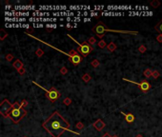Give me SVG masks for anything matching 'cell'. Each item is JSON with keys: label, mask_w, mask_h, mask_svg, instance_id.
Wrapping results in <instances>:
<instances>
[{"label": "cell", "mask_w": 162, "mask_h": 137, "mask_svg": "<svg viewBox=\"0 0 162 137\" xmlns=\"http://www.w3.org/2000/svg\"><path fill=\"white\" fill-rule=\"evenodd\" d=\"M66 27H67V28H72V24H71V23H67V24H66Z\"/></svg>", "instance_id": "cell-39"}, {"label": "cell", "mask_w": 162, "mask_h": 137, "mask_svg": "<svg viewBox=\"0 0 162 137\" xmlns=\"http://www.w3.org/2000/svg\"><path fill=\"white\" fill-rule=\"evenodd\" d=\"M157 40L158 41V42H160V43L162 42V34H159V35L157 37Z\"/></svg>", "instance_id": "cell-30"}, {"label": "cell", "mask_w": 162, "mask_h": 137, "mask_svg": "<svg viewBox=\"0 0 162 137\" xmlns=\"http://www.w3.org/2000/svg\"><path fill=\"white\" fill-rule=\"evenodd\" d=\"M32 17H44V16L49 17L51 15V13H50V11H39L37 10L36 11H32Z\"/></svg>", "instance_id": "cell-10"}, {"label": "cell", "mask_w": 162, "mask_h": 137, "mask_svg": "<svg viewBox=\"0 0 162 137\" xmlns=\"http://www.w3.org/2000/svg\"><path fill=\"white\" fill-rule=\"evenodd\" d=\"M12 66H13L17 70H20L21 68H23V63H22L20 60H15V61L13 62V64H12Z\"/></svg>", "instance_id": "cell-14"}, {"label": "cell", "mask_w": 162, "mask_h": 137, "mask_svg": "<svg viewBox=\"0 0 162 137\" xmlns=\"http://www.w3.org/2000/svg\"><path fill=\"white\" fill-rule=\"evenodd\" d=\"M11 57H12V56H11V55H9V56H7V60H10V59H11Z\"/></svg>", "instance_id": "cell-42"}, {"label": "cell", "mask_w": 162, "mask_h": 137, "mask_svg": "<svg viewBox=\"0 0 162 137\" xmlns=\"http://www.w3.org/2000/svg\"><path fill=\"white\" fill-rule=\"evenodd\" d=\"M92 21V18H90V17H85L84 18V22H91Z\"/></svg>", "instance_id": "cell-31"}, {"label": "cell", "mask_w": 162, "mask_h": 137, "mask_svg": "<svg viewBox=\"0 0 162 137\" xmlns=\"http://www.w3.org/2000/svg\"><path fill=\"white\" fill-rule=\"evenodd\" d=\"M97 15H99L98 11H90V16H91V17H93V16H97Z\"/></svg>", "instance_id": "cell-24"}, {"label": "cell", "mask_w": 162, "mask_h": 137, "mask_svg": "<svg viewBox=\"0 0 162 137\" xmlns=\"http://www.w3.org/2000/svg\"><path fill=\"white\" fill-rule=\"evenodd\" d=\"M129 15L130 16H140L142 15L143 16V11H129Z\"/></svg>", "instance_id": "cell-15"}, {"label": "cell", "mask_w": 162, "mask_h": 137, "mask_svg": "<svg viewBox=\"0 0 162 137\" xmlns=\"http://www.w3.org/2000/svg\"><path fill=\"white\" fill-rule=\"evenodd\" d=\"M11 8V6H10V5L6 6V10H10Z\"/></svg>", "instance_id": "cell-41"}, {"label": "cell", "mask_w": 162, "mask_h": 137, "mask_svg": "<svg viewBox=\"0 0 162 137\" xmlns=\"http://www.w3.org/2000/svg\"><path fill=\"white\" fill-rule=\"evenodd\" d=\"M59 20H60V21H64L65 19H64V18H63V17H60V18H59Z\"/></svg>", "instance_id": "cell-45"}, {"label": "cell", "mask_w": 162, "mask_h": 137, "mask_svg": "<svg viewBox=\"0 0 162 137\" xmlns=\"http://www.w3.org/2000/svg\"><path fill=\"white\" fill-rule=\"evenodd\" d=\"M135 137H143V136H142V135H140V134H137Z\"/></svg>", "instance_id": "cell-46"}, {"label": "cell", "mask_w": 162, "mask_h": 137, "mask_svg": "<svg viewBox=\"0 0 162 137\" xmlns=\"http://www.w3.org/2000/svg\"><path fill=\"white\" fill-rule=\"evenodd\" d=\"M14 11H36L37 10L35 9L34 5H24V6H14V9L12 10Z\"/></svg>", "instance_id": "cell-9"}, {"label": "cell", "mask_w": 162, "mask_h": 137, "mask_svg": "<svg viewBox=\"0 0 162 137\" xmlns=\"http://www.w3.org/2000/svg\"><path fill=\"white\" fill-rule=\"evenodd\" d=\"M60 71H61V73H66L67 72V69H66V68H62L60 69Z\"/></svg>", "instance_id": "cell-33"}, {"label": "cell", "mask_w": 162, "mask_h": 137, "mask_svg": "<svg viewBox=\"0 0 162 137\" xmlns=\"http://www.w3.org/2000/svg\"><path fill=\"white\" fill-rule=\"evenodd\" d=\"M106 46H107V45H106V43H105V41H104V40H101V41H99V42H98V47L100 48V49H104Z\"/></svg>", "instance_id": "cell-21"}, {"label": "cell", "mask_w": 162, "mask_h": 137, "mask_svg": "<svg viewBox=\"0 0 162 137\" xmlns=\"http://www.w3.org/2000/svg\"><path fill=\"white\" fill-rule=\"evenodd\" d=\"M84 9V6H82V5H71V6H69V11H82Z\"/></svg>", "instance_id": "cell-13"}, {"label": "cell", "mask_w": 162, "mask_h": 137, "mask_svg": "<svg viewBox=\"0 0 162 137\" xmlns=\"http://www.w3.org/2000/svg\"><path fill=\"white\" fill-rule=\"evenodd\" d=\"M59 27H60V28H62V27H64V25H63V24H60Z\"/></svg>", "instance_id": "cell-47"}, {"label": "cell", "mask_w": 162, "mask_h": 137, "mask_svg": "<svg viewBox=\"0 0 162 137\" xmlns=\"http://www.w3.org/2000/svg\"><path fill=\"white\" fill-rule=\"evenodd\" d=\"M102 137H112V136H110V134H109V133H105V134H103Z\"/></svg>", "instance_id": "cell-40"}, {"label": "cell", "mask_w": 162, "mask_h": 137, "mask_svg": "<svg viewBox=\"0 0 162 137\" xmlns=\"http://www.w3.org/2000/svg\"><path fill=\"white\" fill-rule=\"evenodd\" d=\"M12 110V105L10 104V102L5 99V100L2 101V103H1V105H0V112H1V114L4 116V117H7V116H9L10 114V112Z\"/></svg>", "instance_id": "cell-7"}, {"label": "cell", "mask_w": 162, "mask_h": 137, "mask_svg": "<svg viewBox=\"0 0 162 137\" xmlns=\"http://www.w3.org/2000/svg\"><path fill=\"white\" fill-rule=\"evenodd\" d=\"M33 27L34 28H44V24H42V23H33Z\"/></svg>", "instance_id": "cell-23"}, {"label": "cell", "mask_w": 162, "mask_h": 137, "mask_svg": "<svg viewBox=\"0 0 162 137\" xmlns=\"http://www.w3.org/2000/svg\"><path fill=\"white\" fill-rule=\"evenodd\" d=\"M92 31L96 34L99 38H102L106 32H117V33H130V34H138V32H134V31H119V30H111L106 28V26L102 22H99L97 25L93 27Z\"/></svg>", "instance_id": "cell-2"}, {"label": "cell", "mask_w": 162, "mask_h": 137, "mask_svg": "<svg viewBox=\"0 0 162 137\" xmlns=\"http://www.w3.org/2000/svg\"><path fill=\"white\" fill-rule=\"evenodd\" d=\"M153 76H154V78L157 79V77L159 76V72H158V71H153Z\"/></svg>", "instance_id": "cell-27"}, {"label": "cell", "mask_w": 162, "mask_h": 137, "mask_svg": "<svg viewBox=\"0 0 162 137\" xmlns=\"http://www.w3.org/2000/svg\"><path fill=\"white\" fill-rule=\"evenodd\" d=\"M112 137H118V136H116V135H114V136H112Z\"/></svg>", "instance_id": "cell-48"}, {"label": "cell", "mask_w": 162, "mask_h": 137, "mask_svg": "<svg viewBox=\"0 0 162 137\" xmlns=\"http://www.w3.org/2000/svg\"><path fill=\"white\" fill-rule=\"evenodd\" d=\"M76 27H77V24H76V23H75V24L73 25V28H76Z\"/></svg>", "instance_id": "cell-44"}, {"label": "cell", "mask_w": 162, "mask_h": 137, "mask_svg": "<svg viewBox=\"0 0 162 137\" xmlns=\"http://www.w3.org/2000/svg\"><path fill=\"white\" fill-rule=\"evenodd\" d=\"M107 48H108V50L110 51V52H113L115 49H116V46H115V44L113 42L110 43L109 44V46H107Z\"/></svg>", "instance_id": "cell-17"}, {"label": "cell", "mask_w": 162, "mask_h": 137, "mask_svg": "<svg viewBox=\"0 0 162 137\" xmlns=\"http://www.w3.org/2000/svg\"><path fill=\"white\" fill-rule=\"evenodd\" d=\"M92 65L93 66V67H97V66L99 65V62H98L97 60H93V61L92 62Z\"/></svg>", "instance_id": "cell-28"}, {"label": "cell", "mask_w": 162, "mask_h": 137, "mask_svg": "<svg viewBox=\"0 0 162 137\" xmlns=\"http://www.w3.org/2000/svg\"><path fill=\"white\" fill-rule=\"evenodd\" d=\"M26 114H27V111H25L23 108H20V109H12L11 111L10 112V114H9V117H11V119L14 123H18Z\"/></svg>", "instance_id": "cell-6"}, {"label": "cell", "mask_w": 162, "mask_h": 137, "mask_svg": "<svg viewBox=\"0 0 162 137\" xmlns=\"http://www.w3.org/2000/svg\"><path fill=\"white\" fill-rule=\"evenodd\" d=\"M18 71H19V73L20 74H23L24 72H25V69H24V68H21L20 70H18Z\"/></svg>", "instance_id": "cell-37"}, {"label": "cell", "mask_w": 162, "mask_h": 137, "mask_svg": "<svg viewBox=\"0 0 162 137\" xmlns=\"http://www.w3.org/2000/svg\"><path fill=\"white\" fill-rule=\"evenodd\" d=\"M36 55L39 56V57L42 56V55H43V52H42L41 50H37V51H36Z\"/></svg>", "instance_id": "cell-26"}, {"label": "cell", "mask_w": 162, "mask_h": 137, "mask_svg": "<svg viewBox=\"0 0 162 137\" xmlns=\"http://www.w3.org/2000/svg\"><path fill=\"white\" fill-rule=\"evenodd\" d=\"M123 115H124V118H125V121L127 122V123H129V124H132L133 122L135 121V116L134 114H132V113H124L123 111L121 112Z\"/></svg>", "instance_id": "cell-11"}, {"label": "cell", "mask_w": 162, "mask_h": 137, "mask_svg": "<svg viewBox=\"0 0 162 137\" xmlns=\"http://www.w3.org/2000/svg\"><path fill=\"white\" fill-rule=\"evenodd\" d=\"M27 34H29V35H31L30 33H28V32H26ZM31 37H32V38H34V39H36V40H38V41H40V42L44 43V44H46L47 46H50L51 48H53V49H54V50H56V51H58V52H61V53H63V54H65V55H67V56H69L71 59V62L74 64L75 66H77L78 64L81 63V61H82V57H81L80 55L77 53V51H75V50H72L71 51V53H65V52H62L61 50H59V49H57V48H55L54 46H52L51 44H48V43H46L45 41H43V40H41V39H39V38H37V37L35 36H32V35H31Z\"/></svg>", "instance_id": "cell-3"}, {"label": "cell", "mask_w": 162, "mask_h": 137, "mask_svg": "<svg viewBox=\"0 0 162 137\" xmlns=\"http://www.w3.org/2000/svg\"><path fill=\"white\" fill-rule=\"evenodd\" d=\"M70 103H71L70 98H66V100H65V104H66V105H69Z\"/></svg>", "instance_id": "cell-32"}, {"label": "cell", "mask_w": 162, "mask_h": 137, "mask_svg": "<svg viewBox=\"0 0 162 137\" xmlns=\"http://www.w3.org/2000/svg\"><path fill=\"white\" fill-rule=\"evenodd\" d=\"M93 127L95 128V130L98 131V132H100L101 130H102L103 128L105 127V123L102 121V120H100V119H98L96 122H94V124H93Z\"/></svg>", "instance_id": "cell-12"}, {"label": "cell", "mask_w": 162, "mask_h": 137, "mask_svg": "<svg viewBox=\"0 0 162 137\" xmlns=\"http://www.w3.org/2000/svg\"><path fill=\"white\" fill-rule=\"evenodd\" d=\"M23 28H25V29H29V28H30V25H29V24H23Z\"/></svg>", "instance_id": "cell-36"}, {"label": "cell", "mask_w": 162, "mask_h": 137, "mask_svg": "<svg viewBox=\"0 0 162 137\" xmlns=\"http://www.w3.org/2000/svg\"><path fill=\"white\" fill-rule=\"evenodd\" d=\"M91 76H90V74H88V73H86V74H84L83 75V77H82V79H83V81H85V82H89L90 80H91Z\"/></svg>", "instance_id": "cell-20"}, {"label": "cell", "mask_w": 162, "mask_h": 137, "mask_svg": "<svg viewBox=\"0 0 162 137\" xmlns=\"http://www.w3.org/2000/svg\"><path fill=\"white\" fill-rule=\"evenodd\" d=\"M146 14H147V16H152L153 15V12L152 11H146Z\"/></svg>", "instance_id": "cell-35"}, {"label": "cell", "mask_w": 162, "mask_h": 137, "mask_svg": "<svg viewBox=\"0 0 162 137\" xmlns=\"http://www.w3.org/2000/svg\"><path fill=\"white\" fill-rule=\"evenodd\" d=\"M42 127L53 137H59L64 132H71L72 133L79 135L78 132L70 130V124L60 115L58 111H54L42 124Z\"/></svg>", "instance_id": "cell-1"}, {"label": "cell", "mask_w": 162, "mask_h": 137, "mask_svg": "<svg viewBox=\"0 0 162 137\" xmlns=\"http://www.w3.org/2000/svg\"><path fill=\"white\" fill-rule=\"evenodd\" d=\"M144 75H145L147 78H149V77L153 76V71H152L151 68H147L145 71H144Z\"/></svg>", "instance_id": "cell-16"}, {"label": "cell", "mask_w": 162, "mask_h": 137, "mask_svg": "<svg viewBox=\"0 0 162 137\" xmlns=\"http://www.w3.org/2000/svg\"><path fill=\"white\" fill-rule=\"evenodd\" d=\"M32 83L35 84L36 86H38L39 88H41L43 90H45V92H46V96H47V98H48L51 102H54V101H56L60 97V95H61L59 91L56 90V89H54V88H52L51 90H46L45 88H43L42 86H40L39 84H37L36 82H34V81H33Z\"/></svg>", "instance_id": "cell-5"}, {"label": "cell", "mask_w": 162, "mask_h": 137, "mask_svg": "<svg viewBox=\"0 0 162 137\" xmlns=\"http://www.w3.org/2000/svg\"><path fill=\"white\" fill-rule=\"evenodd\" d=\"M139 51H140V52H145V51H146V48L144 47V46H141L140 49H139Z\"/></svg>", "instance_id": "cell-34"}, {"label": "cell", "mask_w": 162, "mask_h": 137, "mask_svg": "<svg viewBox=\"0 0 162 137\" xmlns=\"http://www.w3.org/2000/svg\"><path fill=\"white\" fill-rule=\"evenodd\" d=\"M82 16H84V18H85V17H87V16H90L89 11H84V12H82Z\"/></svg>", "instance_id": "cell-29"}, {"label": "cell", "mask_w": 162, "mask_h": 137, "mask_svg": "<svg viewBox=\"0 0 162 137\" xmlns=\"http://www.w3.org/2000/svg\"><path fill=\"white\" fill-rule=\"evenodd\" d=\"M88 43H89L90 45H93V44L96 43V40H95V38H93V37H90V38L88 39Z\"/></svg>", "instance_id": "cell-22"}, {"label": "cell", "mask_w": 162, "mask_h": 137, "mask_svg": "<svg viewBox=\"0 0 162 137\" xmlns=\"http://www.w3.org/2000/svg\"><path fill=\"white\" fill-rule=\"evenodd\" d=\"M123 80L125 81H128L130 83H132V84H135L136 86H138L139 88H140V90L143 91V92H148L149 90H151V84L148 82V81H146V80H143V81H141L140 83H137V82H135V81H131L129 79H126L124 78Z\"/></svg>", "instance_id": "cell-8"}, {"label": "cell", "mask_w": 162, "mask_h": 137, "mask_svg": "<svg viewBox=\"0 0 162 137\" xmlns=\"http://www.w3.org/2000/svg\"><path fill=\"white\" fill-rule=\"evenodd\" d=\"M25 105H27V101H26V100H24V101H23V102L21 103V107L23 108V106H25Z\"/></svg>", "instance_id": "cell-38"}, {"label": "cell", "mask_w": 162, "mask_h": 137, "mask_svg": "<svg viewBox=\"0 0 162 137\" xmlns=\"http://www.w3.org/2000/svg\"><path fill=\"white\" fill-rule=\"evenodd\" d=\"M46 28L47 29H56L57 28V25L56 24H53V23H48V24H46Z\"/></svg>", "instance_id": "cell-19"}, {"label": "cell", "mask_w": 162, "mask_h": 137, "mask_svg": "<svg viewBox=\"0 0 162 137\" xmlns=\"http://www.w3.org/2000/svg\"><path fill=\"white\" fill-rule=\"evenodd\" d=\"M156 30H157V32H159L160 34H162V20H161V22H159L158 25L156 27Z\"/></svg>", "instance_id": "cell-18"}, {"label": "cell", "mask_w": 162, "mask_h": 137, "mask_svg": "<svg viewBox=\"0 0 162 137\" xmlns=\"http://www.w3.org/2000/svg\"><path fill=\"white\" fill-rule=\"evenodd\" d=\"M80 21H81V17H77V16H76V17H73V22H74V23L80 22Z\"/></svg>", "instance_id": "cell-25"}, {"label": "cell", "mask_w": 162, "mask_h": 137, "mask_svg": "<svg viewBox=\"0 0 162 137\" xmlns=\"http://www.w3.org/2000/svg\"><path fill=\"white\" fill-rule=\"evenodd\" d=\"M77 127H78V128H82V124H81V123H78V125H77Z\"/></svg>", "instance_id": "cell-43"}, {"label": "cell", "mask_w": 162, "mask_h": 137, "mask_svg": "<svg viewBox=\"0 0 162 137\" xmlns=\"http://www.w3.org/2000/svg\"><path fill=\"white\" fill-rule=\"evenodd\" d=\"M68 36H69V38H71V39H73L75 42L78 45V49H77V51L79 52V53L84 56V57H86V56H88L89 55V53H91L92 51V45H90L88 42H83V43H79V42H77L76 39L74 38V37H72L70 35V34H67Z\"/></svg>", "instance_id": "cell-4"}]
</instances>
